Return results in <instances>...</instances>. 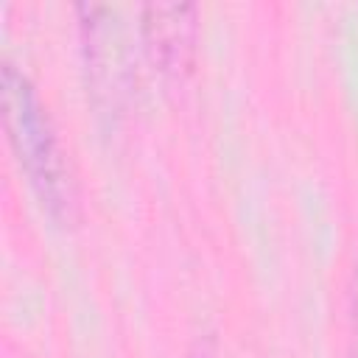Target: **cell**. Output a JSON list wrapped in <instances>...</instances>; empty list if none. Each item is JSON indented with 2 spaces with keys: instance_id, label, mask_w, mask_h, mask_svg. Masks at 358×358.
<instances>
[{
  "instance_id": "cell-1",
  "label": "cell",
  "mask_w": 358,
  "mask_h": 358,
  "mask_svg": "<svg viewBox=\"0 0 358 358\" xmlns=\"http://www.w3.org/2000/svg\"><path fill=\"white\" fill-rule=\"evenodd\" d=\"M3 106L11 140L42 199H48V204H64V165L48 129V117L28 78L11 64L3 70Z\"/></svg>"
},
{
  "instance_id": "cell-2",
  "label": "cell",
  "mask_w": 358,
  "mask_h": 358,
  "mask_svg": "<svg viewBox=\"0 0 358 358\" xmlns=\"http://www.w3.org/2000/svg\"><path fill=\"white\" fill-rule=\"evenodd\" d=\"M145 28L151 34V48H157V56L179 59L182 48H190L193 34V8L185 3H159L145 8Z\"/></svg>"
}]
</instances>
